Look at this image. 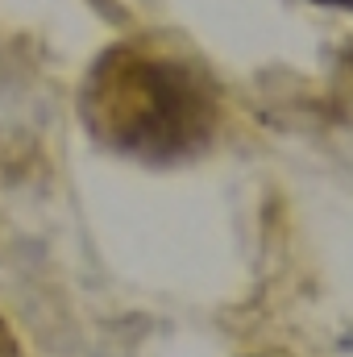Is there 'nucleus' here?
<instances>
[{"instance_id":"nucleus-1","label":"nucleus","mask_w":353,"mask_h":357,"mask_svg":"<svg viewBox=\"0 0 353 357\" xmlns=\"http://www.w3.org/2000/svg\"><path fill=\"white\" fill-rule=\"evenodd\" d=\"M88 125L125 154L167 162L204 146L216 125V108L208 88L183 63L117 50L88 84Z\"/></svg>"},{"instance_id":"nucleus-2","label":"nucleus","mask_w":353,"mask_h":357,"mask_svg":"<svg viewBox=\"0 0 353 357\" xmlns=\"http://www.w3.org/2000/svg\"><path fill=\"white\" fill-rule=\"evenodd\" d=\"M0 357H21V345H17V337L8 333L4 316H0Z\"/></svg>"},{"instance_id":"nucleus-3","label":"nucleus","mask_w":353,"mask_h":357,"mask_svg":"<svg viewBox=\"0 0 353 357\" xmlns=\"http://www.w3.org/2000/svg\"><path fill=\"white\" fill-rule=\"evenodd\" d=\"M316 4H337V8H353V0H316Z\"/></svg>"}]
</instances>
